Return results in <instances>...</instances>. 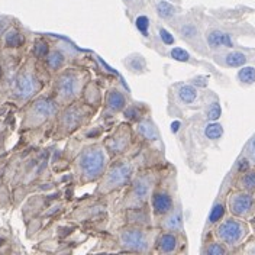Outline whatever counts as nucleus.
<instances>
[{
	"instance_id": "nucleus-1",
	"label": "nucleus",
	"mask_w": 255,
	"mask_h": 255,
	"mask_svg": "<svg viewBox=\"0 0 255 255\" xmlns=\"http://www.w3.org/2000/svg\"><path fill=\"white\" fill-rule=\"evenodd\" d=\"M245 235H247L245 225L235 219H228L221 223L218 228V237L228 245H237L245 238Z\"/></svg>"
},
{
	"instance_id": "nucleus-4",
	"label": "nucleus",
	"mask_w": 255,
	"mask_h": 255,
	"mask_svg": "<svg viewBox=\"0 0 255 255\" xmlns=\"http://www.w3.org/2000/svg\"><path fill=\"white\" fill-rule=\"evenodd\" d=\"M132 174V170L128 164H119L116 167H113L111 173L108 174L106 178V186L112 189V187H119L122 184H125L129 177Z\"/></svg>"
},
{
	"instance_id": "nucleus-18",
	"label": "nucleus",
	"mask_w": 255,
	"mask_h": 255,
	"mask_svg": "<svg viewBox=\"0 0 255 255\" xmlns=\"http://www.w3.org/2000/svg\"><path fill=\"white\" fill-rule=\"evenodd\" d=\"M205 133H206V136L209 139H219L222 136L223 129L219 124H210V125L206 127Z\"/></svg>"
},
{
	"instance_id": "nucleus-8",
	"label": "nucleus",
	"mask_w": 255,
	"mask_h": 255,
	"mask_svg": "<svg viewBox=\"0 0 255 255\" xmlns=\"http://www.w3.org/2000/svg\"><path fill=\"white\" fill-rule=\"evenodd\" d=\"M76 89H77V80L74 76L71 74H67V76H63L60 79V83H58V92L63 97H70L76 93Z\"/></svg>"
},
{
	"instance_id": "nucleus-32",
	"label": "nucleus",
	"mask_w": 255,
	"mask_h": 255,
	"mask_svg": "<svg viewBox=\"0 0 255 255\" xmlns=\"http://www.w3.org/2000/svg\"><path fill=\"white\" fill-rule=\"evenodd\" d=\"M247 155L251 161L255 162V136H253V139L247 145Z\"/></svg>"
},
{
	"instance_id": "nucleus-7",
	"label": "nucleus",
	"mask_w": 255,
	"mask_h": 255,
	"mask_svg": "<svg viewBox=\"0 0 255 255\" xmlns=\"http://www.w3.org/2000/svg\"><path fill=\"white\" fill-rule=\"evenodd\" d=\"M35 90V81L29 74H23L20 76L16 81V93L22 97H28L31 96Z\"/></svg>"
},
{
	"instance_id": "nucleus-19",
	"label": "nucleus",
	"mask_w": 255,
	"mask_h": 255,
	"mask_svg": "<svg viewBox=\"0 0 255 255\" xmlns=\"http://www.w3.org/2000/svg\"><path fill=\"white\" fill-rule=\"evenodd\" d=\"M148 191H149L148 181H146L145 178H139V180L136 181V186H135V194H136V197H138L139 200H143V199L146 197Z\"/></svg>"
},
{
	"instance_id": "nucleus-36",
	"label": "nucleus",
	"mask_w": 255,
	"mask_h": 255,
	"mask_svg": "<svg viewBox=\"0 0 255 255\" xmlns=\"http://www.w3.org/2000/svg\"><path fill=\"white\" fill-rule=\"evenodd\" d=\"M178 127H180V124H178V122H174V124H173V130H177V129H178Z\"/></svg>"
},
{
	"instance_id": "nucleus-31",
	"label": "nucleus",
	"mask_w": 255,
	"mask_h": 255,
	"mask_svg": "<svg viewBox=\"0 0 255 255\" xmlns=\"http://www.w3.org/2000/svg\"><path fill=\"white\" fill-rule=\"evenodd\" d=\"M181 33H183V36L184 38H191V36H194L197 31H196V28L190 25V23H187V25H184L183 28H181Z\"/></svg>"
},
{
	"instance_id": "nucleus-30",
	"label": "nucleus",
	"mask_w": 255,
	"mask_h": 255,
	"mask_svg": "<svg viewBox=\"0 0 255 255\" xmlns=\"http://www.w3.org/2000/svg\"><path fill=\"white\" fill-rule=\"evenodd\" d=\"M159 36H161V39H162V42H164L165 45H171V44L174 42L173 35L167 31V29H164V28H161V29H159Z\"/></svg>"
},
{
	"instance_id": "nucleus-5",
	"label": "nucleus",
	"mask_w": 255,
	"mask_h": 255,
	"mask_svg": "<svg viewBox=\"0 0 255 255\" xmlns=\"http://www.w3.org/2000/svg\"><path fill=\"white\" fill-rule=\"evenodd\" d=\"M122 245L133 251H143L148 247V242L139 231H125L121 237Z\"/></svg>"
},
{
	"instance_id": "nucleus-3",
	"label": "nucleus",
	"mask_w": 255,
	"mask_h": 255,
	"mask_svg": "<svg viewBox=\"0 0 255 255\" xmlns=\"http://www.w3.org/2000/svg\"><path fill=\"white\" fill-rule=\"evenodd\" d=\"M254 199L250 193H235L229 199V210L239 218L248 216L253 212Z\"/></svg>"
},
{
	"instance_id": "nucleus-37",
	"label": "nucleus",
	"mask_w": 255,
	"mask_h": 255,
	"mask_svg": "<svg viewBox=\"0 0 255 255\" xmlns=\"http://www.w3.org/2000/svg\"><path fill=\"white\" fill-rule=\"evenodd\" d=\"M124 1H125V3H128V4H130V3H132L133 0H124Z\"/></svg>"
},
{
	"instance_id": "nucleus-13",
	"label": "nucleus",
	"mask_w": 255,
	"mask_h": 255,
	"mask_svg": "<svg viewBox=\"0 0 255 255\" xmlns=\"http://www.w3.org/2000/svg\"><path fill=\"white\" fill-rule=\"evenodd\" d=\"M225 61H226V65H229V67H241L247 63V55L242 52H238V51H234L226 55Z\"/></svg>"
},
{
	"instance_id": "nucleus-16",
	"label": "nucleus",
	"mask_w": 255,
	"mask_h": 255,
	"mask_svg": "<svg viewBox=\"0 0 255 255\" xmlns=\"http://www.w3.org/2000/svg\"><path fill=\"white\" fill-rule=\"evenodd\" d=\"M238 80L244 84H253L255 83V68L254 67H244L239 70Z\"/></svg>"
},
{
	"instance_id": "nucleus-23",
	"label": "nucleus",
	"mask_w": 255,
	"mask_h": 255,
	"mask_svg": "<svg viewBox=\"0 0 255 255\" xmlns=\"http://www.w3.org/2000/svg\"><path fill=\"white\" fill-rule=\"evenodd\" d=\"M6 44L7 47H19L22 44V36L20 33L16 31H10L7 35H6Z\"/></svg>"
},
{
	"instance_id": "nucleus-35",
	"label": "nucleus",
	"mask_w": 255,
	"mask_h": 255,
	"mask_svg": "<svg viewBox=\"0 0 255 255\" xmlns=\"http://www.w3.org/2000/svg\"><path fill=\"white\" fill-rule=\"evenodd\" d=\"M133 113H136L135 109H130V111L127 112V116L128 118H130V119H133V118H136V116H133Z\"/></svg>"
},
{
	"instance_id": "nucleus-17",
	"label": "nucleus",
	"mask_w": 255,
	"mask_h": 255,
	"mask_svg": "<svg viewBox=\"0 0 255 255\" xmlns=\"http://www.w3.org/2000/svg\"><path fill=\"white\" fill-rule=\"evenodd\" d=\"M181 223H183V218H181V213L180 212H175L173 213L167 221H165V228L170 229V231H178L181 228Z\"/></svg>"
},
{
	"instance_id": "nucleus-38",
	"label": "nucleus",
	"mask_w": 255,
	"mask_h": 255,
	"mask_svg": "<svg viewBox=\"0 0 255 255\" xmlns=\"http://www.w3.org/2000/svg\"><path fill=\"white\" fill-rule=\"evenodd\" d=\"M254 253H255V250H254Z\"/></svg>"
},
{
	"instance_id": "nucleus-22",
	"label": "nucleus",
	"mask_w": 255,
	"mask_h": 255,
	"mask_svg": "<svg viewBox=\"0 0 255 255\" xmlns=\"http://www.w3.org/2000/svg\"><path fill=\"white\" fill-rule=\"evenodd\" d=\"M64 63V57L61 52H58V51H54L52 54H49V57H48V65L51 67V68H60Z\"/></svg>"
},
{
	"instance_id": "nucleus-20",
	"label": "nucleus",
	"mask_w": 255,
	"mask_h": 255,
	"mask_svg": "<svg viewBox=\"0 0 255 255\" xmlns=\"http://www.w3.org/2000/svg\"><path fill=\"white\" fill-rule=\"evenodd\" d=\"M242 187L247 191H254L255 190V171H250L247 174H244L242 180H241Z\"/></svg>"
},
{
	"instance_id": "nucleus-6",
	"label": "nucleus",
	"mask_w": 255,
	"mask_h": 255,
	"mask_svg": "<svg viewBox=\"0 0 255 255\" xmlns=\"http://www.w3.org/2000/svg\"><path fill=\"white\" fill-rule=\"evenodd\" d=\"M207 44L212 48H221V47H232V38L231 35L219 31V29H212L207 32Z\"/></svg>"
},
{
	"instance_id": "nucleus-27",
	"label": "nucleus",
	"mask_w": 255,
	"mask_h": 255,
	"mask_svg": "<svg viewBox=\"0 0 255 255\" xmlns=\"http://www.w3.org/2000/svg\"><path fill=\"white\" fill-rule=\"evenodd\" d=\"M35 54H36V57H39V58H42V57L47 55L48 45L44 41H38V42L35 44Z\"/></svg>"
},
{
	"instance_id": "nucleus-28",
	"label": "nucleus",
	"mask_w": 255,
	"mask_h": 255,
	"mask_svg": "<svg viewBox=\"0 0 255 255\" xmlns=\"http://www.w3.org/2000/svg\"><path fill=\"white\" fill-rule=\"evenodd\" d=\"M206 253L209 255H222L225 254L226 251H225V248H223L221 244H210V245L207 247Z\"/></svg>"
},
{
	"instance_id": "nucleus-25",
	"label": "nucleus",
	"mask_w": 255,
	"mask_h": 255,
	"mask_svg": "<svg viewBox=\"0 0 255 255\" xmlns=\"http://www.w3.org/2000/svg\"><path fill=\"white\" fill-rule=\"evenodd\" d=\"M135 25L136 28L139 29V32H142L143 35H148V28H149V19L146 16H138L136 20H135Z\"/></svg>"
},
{
	"instance_id": "nucleus-14",
	"label": "nucleus",
	"mask_w": 255,
	"mask_h": 255,
	"mask_svg": "<svg viewBox=\"0 0 255 255\" xmlns=\"http://www.w3.org/2000/svg\"><path fill=\"white\" fill-rule=\"evenodd\" d=\"M178 97L184 102V103H193L197 97V92L193 86H183L178 89Z\"/></svg>"
},
{
	"instance_id": "nucleus-12",
	"label": "nucleus",
	"mask_w": 255,
	"mask_h": 255,
	"mask_svg": "<svg viewBox=\"0 0 255 255\" xmlns=\"http://www.w3.org/2000/svg\"><path fill=\"white\" fill-rule=\"evenodd\" d=\"M108 105H109V108H112L113 111H121V109L125 108L127 100H125V97L121 95L119 92H111L109 97H108Z\"/></svg>"
},
{
	"instance_id": "nucleus-9",
	"label": "nucleus",
	"mask_w": 255,
	"mask_h": 255,
	"mask_svg": "<svg viewBox=\"0 0 255 255\" xmlns=\"http://www.w3.org/2000/svg\"><path fill=\"white\" fill-rule=\"evenodd\" d=\"M152 206L157 213H167L173 207V200L165 193H157L152 199Z\"/></svg>"
},
{
	"instance_id": "nucleus-11",
	"label": "nucleus",
	"mask_w": 255,
	"mask_h": 255,
	"mask_svg": "<svg viewBox=\"0 0 255 255\" xmlns=\"http://www.w3.org/2000/svg\"><path fill=\"white\" fill-rule=\"evenodd\" d=\"M177 247V239L173 234H164L159 239V248L162 253H173Z\"/></svg>"
},
{
	"instance_id": "nucleus-34",
	"label": "nucleus",
	"mask_w": 255,
	"mask_h": 255,
	"mask_svg": "<svg viewBox=\"0 0 255 255\" xmlns=\"http://www.w3.org/2000/svg\"><path fill=\"white\" fill-rule=\"evenodd\" d=\"M99 63L102 64V65H103V67H105L108 71H111V73H113V74H116V76H118V71H116L115 68H112L111 65H109L108 63H105V61H103V58H99Z\"/></svg>"
},
{
	"instance_id": "nucleus-21",
	"label": "nucleus",
	"mask_w": 255,
	"mask_h": 255,
	"mask_svg": "<svg viewBox=\"0 0 255 255\" xmlns=\"http://www.w3.org/2000/svg\"><path fill=\"white\" fill-rule=\"evenodd\" d=\"M139 132L142 133L146 139H157V130H155V128L152 127L151 124H146V122L141 124L139 125Z\"/></svg>"
},
{
	"instance_id": "nucleus-15",
	"label": "nucleus",
	"mask_w": 255,
	"mask_h": 255,
	"mask_svg": "<svg viewBox=\"0 0 255 255\" xmlns=\"http://www.w3.org/2000/svg\"><path fill=\"white\" fill-rule=\"evenodd\" d=\"M157 12L162 19H170L175 15V7L173 4H170L168 1L162 0L157 4Z\"/></svg>"
},
{
	"instance_id": "nucleus-26",
	"label": "nucleus",
	"mask_w": 255,
	"mask_h": 255,
	"mask_svg": "<svg viewBox=\"0 0 255 255\" xmlns=\"http://www.w3.org/2000/svg\"><path fill=\"white\" fill-rule=\"evenodd\" d=\"M171 57H173L174 60H177V61H189V58H190L189 52L184 51V49H181V48H174V49H171Z\"/></svg>"
},
{
	"instance_id": "nucleus-2",
	"label": "nucleus",
	"mask_w": 255,
	"mask_h": 255,
	"mask_svg": "<svg viewBox=\"0 0 255 255\" xmlns=\"http://www.w3.org/2000/svg\"><path fill=\"white\" fill-rule=\"evenodd\" d=\"M80 167L86 177L93 178L102 173L105 167V155L100 149H90L86 151L80 158Z\"/></svg>"
},
{
	"instance_id": "nucleus-33",
	"label": "nucleus",
	"mask_w": 255,
	"mask_h": 255,
	"mask_svg": "<svg viewBox=\"0 0 255 255\" xmlns=\"http://www.w3.org/2000/svg\"><path fill=\"white\" fill-rule=\"evenodd\" d=\"M129 67L132 70H136V71H142L143 70V61L141 58H133L130 63H129Z\"/></svg>"
},
{
	"instance_id": "nucleus-24",
	"label": "nucleus",
	"mask_w": 255,
	"mask_h": 255,
	"mask_svg": "<svg viewBox=\"0 0 255 255\" xmlns=\"http://www.w3.org/2000/svg\"><path fill=\"white\" fill-rule=\"evenodd\" d=\"M223 213H225V207H223V205H219V203L215 205V207L212 209V212H210V215H209V222L215 223L218 222V221H221Z\"/></svg>"
},
{
	"instance_id": "nucleus-10",
	"label": "nucleus",
	"mask_w": 255,
	"mask_h": 255,
	"mask_svg": "<svg viewBox=\"0 0 255 255\" xmlns=\"http://www.w3.org/2000/svg\"><path fill=\"white\" fill-rule=\"evenodd\" d=\"M55 111H57V109H55L54 102H51V100H48V99L38 100V102L35 103V106H33L35 115H38V116H41V118H48V116L54 115Z\"/></svg>"
},
{
	"instance_id": "nucleus-29",
	"label": "nucleus",
	"mask_w": 255,
	"mask_h": 255,
	"mask_svg": "<svg viewBox=\"0 0 255 255\" xmlns=\"http://www.w3.org/2000/svg\"><path fill=\"white\" fill-rule=\"evenodd\" d=\"M219 116H221V106L218 103H213L212 108H210V111L207 112V118L210 121H216Z\"/></svg>"
}]
</instances>
